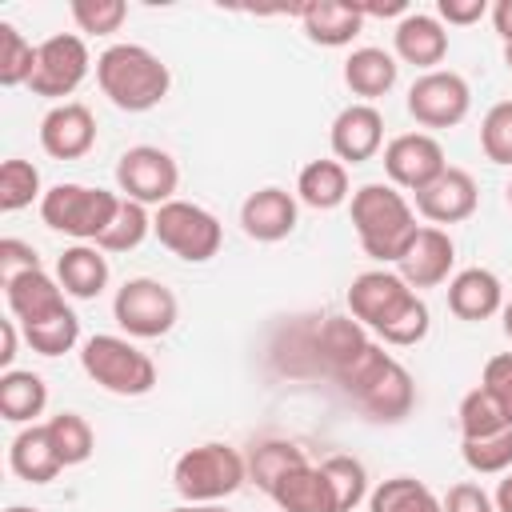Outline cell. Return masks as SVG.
<instances>
[{
  "label": "cell",
  "mask_w": 512,
  "mask_h": 512,
  "mask_svg": "<svg viewBox=\"0 0 512 512\" xmlns=\"http://www.w3.org/2000/svg\"><path fill=\"white\" fill-rule=\"evenodd\" d=\"M348 312L392 348H412L428 336V304L400 280V272L372 268L348 284Z\"/></svg>",
  "instance_id": "1"
},
{
  "label": "cell",
  "mask_w": 512,
  "mask_h": 512,
  "mask_svg": "<svg viewBox=\"0 0 512 512\" xmlns=\"http://www.w3.org/2000/svg\"><path fill=\"white\" fill-rule=\"evenodd\" d=\"M352 228L360 248L380 264H396L420 232L408 196L392 184H364L352 192Z\"/></svg>",
  "instance_id": "2"
},
{
  "label": "cell",
  "mask_w": 512,
  "mask_h": 512,
  "mask_svg": "<svg viewBox=\"0 0 512 512\" xmlns=\"http://www.w3.org/2000/svg\"><path fill=\"white\" fill-rule=\"evenodd\" d=\"M96 84L120 112H148L168 96L172 72L144 44H112L96 56Z\"/></svg>",
  "instance_id": "3"
},
{
  "label": "cell",
  "mask_w": 512,
  "mask_h": 512,
  "mask_svg": "<svg viewBox=\"0 0 512 512\" xmlns=\"http://www.w3.org/2000/svg\"><path fill=\"white\" fill-rule=\"evenodd\" d=\"M248 480V456H240L232 444L208 440L176 456L172 464V488L184 496V504H220Z\"/></svg>",
  "instance_id": "4"
},
{
  "label": "cell",
  "mask_w": 512,
  "mask_h": 512,
  "mask_svg": "<svg viewBox=\"0 0 512 512\" xmlns=\"http://www.w3.org/2000/svg\"><path fill=\"white\" fill-rule=\"evenodd\" d=\"M120 192H108V188H88V184H56L44 192L40 200V220L52 228V232H64L72 236L76 244H96L108 224L116 220V208H120Z\"/></svg>",
  "instance_id": "5"
},
{
  "label": "cell",
  "mask_w": 512,
  "mask_h": 512,
  "mask_svg": "<svg viewBox=\"0 0 512 512\" xmlns=\"http://www.w3.org/2000/svg\"><path fill=\"white\" fill-rule=\"evenodd\" d=\"M80 368L112 396H144L156 388V360L140 352L128 336L96 332L80 348Z\"/></svg>",
  "instance_id": "6"
},
{
  "label": "cell",
  "mask_w": 512,
  "mask_h": 512,
  "mask_svg": "<svg viewBox=\"0 0 512 512\" xmlns=\"http://www.w3.org/2000/svg\"><path fill=\"white\" fill-rule=\"evenodd\" d=\"M152 232H156V240L172 256H180L188 264L212 260L220 252V244H224L220 220L204 204H192V200H168V204H160L152 212Z\"/></svg>",
  "instance_id": "7"
},
{
  "label": "cell",
  "mask_w": 512,
  "mask_h": 512,
  "mask_svg": "<svg viewBox=\"0 0 512 512\" xmlns=\"http://www.w3.org/2000/svg\"><path fill=\"white\" fill-rule=\"evenodd\" d=\"M112 316L132 340H156V336L172 332L180 304H176V292L168 284H160L152 276H132L116 288Z\"/></svg>",
  "instance_id": "8"
},
{
  "label": "cell",
  "mask_w": 512,
  "mask_h": 512,
  "mask_svg": "<svg viewBox=\"0 0 512 512\" xmlns=\"http://www.w3.org/2000/svg\"><path fill=\"white\" fill-rule=\"evenodd\" d=\"M116 184H120V196H128L144 208H160V204L176 200L180 168L164 148L136 144L116 160Z\"/></svg>",
  "instance_id": "9"
},
{
  "label": "cell",
  "mask_w": 512,
  "mask_h": 512,
  "mask_svg": "<svg viewBox=\"0 0 512 512\" xmlns=\"http://www.w3.org/2000/svg\"><path fill=\"white\" fill-rule=\"evenodd\" d=\"M88 68H92L88 44L76 32H56L44 44H36V68H32L28 88L36 96H48V100L64 104V96H72L84 84Z\"/></svg>",
  "instance_id": "10"
},
{
  "label": "cell",
  "mask_w": 512,
  "mask_h": 512,
  "mask_svg": "<svg viewBox=\"0 0 512 512\" xmlns=\"http://www.w3.org/2000/svg\"><path fill=\"white\" fill-rule=\"evenodd\" d=\"M472 108V88L460 72L436 68L412 80L408 88V112L424 128H456Z\"/></svg>",
  "instance_id": "11"
},
{
  "label": "cell",
  "mask_w": 512,
  "mask_h": 512,
  "mask_svg": "<svg viewBox=\"0 0 512 512\" xmlns=\"http://www.w3.org/2000/svg\"><path fill=\"white\" fill-rule=\"evenodd\" d=\"M448 168L444 160V148L436 136L428 132H404V136H392L384 144V172L392 180V188H404V192H420L428 188L440 172Z\"/></svg>",
  "instance_id": "12"
},
{
  "label": "cell",
  "mask_w": 512,
  "mask_h": 512,
  "mask_svg": "<svg viewBox=\"0 0 512 512\" xmlns=\"http://www.w3.org/2000/svg\"><path fill=\"white\" fill-rule=\"evenodd\" d=\"M96 144V116L88 104L80 100H64V104H52L40 120V148L52 156V160H80L88 156Z\"/></svg>",
  "instance_id": "13"
},
{
  "label": "cell",
  "mask_w": 512,
  "mask_h": 512,
  "mask_svg": "<svg viewBox=\"0 0 512 512\" xmlns=\"http://www.w3.org/2000/svg\"><path fill=\"white\" fill-rule=\"evenodd\" d=\"M452 264H456V244H452V236H448L444 228L428 224V228H420V232L412 236L408 252L396 260V272H400V280L416 292V288H436V284H444L448 272H452Z\"/></svg>",
  "instance_id": "14"
},
{
  "label": "cell",
  "mask_w": 512,
  "mask_h": 512,
  "mask_svg": "<svg viewBox=\"0 0 512 512\" xmlns=\"http://www.w3.org/2000/svg\"><path fill=\"white\" fill-rule=\"evenodd\" d=\"M332 156L340 164H364L384 148V116L376 104H348L332 120Z\"/></svg>",
  "instance_id": "15"
},
{
  "label": "cell",
  "mask_w": 512,
  "mask_h": 512,
  "mask_svg": "<svg viewBox=\"0 0 512 512\" xmlns=\"http://www.w3.org/2000/svg\"><path fill=\"white\" fill-rule=\"evenodd\" d=\"M476 204H480V188H476L472 172L452 168V164L428 188L416 192V212L432 224H460L476 212Z\"/></svg>",
  "instance_id": "16"
},
{
  "label": "cell",
  "mask_w": 512,
  "mask_h": 512,
  "mask_svg": "<svg viewBox=\"0 0 512 512\" xmlns=\"http://www.w3.org/2000/svg\"><path fill=\"white\" fill-rule=\"evenodd\" d=\"M4 300H8V312L20 328H32V324H44L60 312H68L64 304V288L56 276H48L44 268L36 272H24L16 276L12 284H4Z\"/></svg>",
  "instance_id": "17"
},
{
  "label": "cell",
  "mask_w": 512,
  "mask_h": 512,
  "mask_svg": "<svg viewBox=\"0 0 512 512\" xmlns=\"http://www.w3.org/2000/svg\"><path fill=\"white\" fill-rule=\"evenodd\" d=\"M240 228H244V236L260 240V244H276V240L292 236V228H296V196L276 188V184L256 188L240 204Z\"/></svg>",
  "instance_id": "18"
},
{
  "label": "cell",
  "mask_w": 512,
  "mask_h": 512,
  "mask_svg": "<svg viewBox=\"0 0 512 512\" xmlns=\"http://www.w3.org/2000/svg\"><path fill=\"white\" fill-rule=\"evenodd\" d=\"M392 44H396V56L404 64H416L424 72H436V64L448 56V32L436 16L428 12H408L400 16L396 32H392Z\"/></svg>",
  "instance_id": "19"
},
{
  "label": "cell",
  "mask_w": 512,
  "mask_h": 512,
  "mask_svg": "<svg viewBox=\"0 0 512 512\" xmlns=\"http://www.w3.org/2000/svg\"><path fill=\"white\" fill-rule=\"evenodd\" d=\"M300 24H304V36L320 48H344L360 36L364 28V12L360 4H340V0H316V4H304L300 8Z\"/></svg>",
  "instance_id": "20"
},
{
  "label": "cell",
  "mask_w": 512,
  "mask_h": 512,
  "mask_svg": "<svg viewBox=\"0 0 512 512\" xmlns=\"http://www.w3.org/2000/svg\"><path fill=\"white\" fill-rule=\"evenodd\" d=\"M448 308L460 320H488L504 308V284L488 268H464L448 280Z\"/></svg>",
  "instance_id": "21"
},
{
  "label": "cell",
  "mask_w": 512,
  "mask_h": 512,
  "mask_svg": "<svg viewBox=\"0 0 512 512\" xmlns=\"http://www.w3.org/2000/svg\"><path fill=\"white\" fill-rule=\"evenodd\" d=\"M56 280L76 300H96L108 288V260L96 244H72L56 260Z\"/></svg>",
  "instance_id": "22"
},
{
  "label": "cell",
  "mask_w": 512,
  "mask_h": 512,
  "mask_svg": "<svg viewBox=\"0 0 512 512\" xmlns=\"http://www.w3.org/2000/svg\"><path fill=\"white\" fill-rule=\"evenodd\" d=\"M8 464H12V472H16L20 480H28V484H48V480H56L60 468H64L44 424H28V428L16 432V440H12V448H8Z\"/></svg>",
  "instance_id": "23"
},
{
  "label": "cell",
  "mask_w": 512,
  "mask_h": 512,
  "mask_svg": "<svg viewBox=\"0 0 512 512\" xmlns=\"http://www.w3.org/2000/svg\"><path fill=\"white\" fill-rule=\"evenodd\" d=\"M372 420H384V424H396V420H404L408 412H412V404H416V384H412V372L400 364V360H392L388 368H384V376L356 400Z\"/></svg>",
  "instance_id": "24"
},
{
  "label": "cell",
  "mask_w": 512,
  "mask_h": 512,
  "mask_svg": "<svg viewBox=\"0 0 512 512\" xmlns=\"http://www.w3.org/2000/svg\"><path fill=\"white\" fill-rule=\"evenodd\" d=\"M268 496L280 512H332V492H328L320 464H300L284 472Z\"/></svg>",
  "instance_id": "25"
},
{
  "label": "cell",
  "mask_w": 512,
  "mask_h": 512,
  "mask_svg": "<svg viewBox=\"0 0 512 512\" xmlns=\"http://www.w3.org/2000/svg\"><path fill=\"white\" fill-rule=\"evenodd\" d=\"M396 76H400V64H396V56L384 52V48H356V52L344 60V84L360 96V104H372L376 96L392 92Z\"/></svg>",
  "instance_id": "26"
},
{
  "label": "cell",
  "mask_w": 512,
  "mask_h": 512,
  "mask_svg": "<svg viewBox=\"0 0 512 512\" xmlns=\"http://www.w3.org/2000/svg\"><path fill=\"white\" fill-rule=\"evenodd\" d=\"M296 196L308 204V208H316V212H332V208H340L352 192H348V164H340V160H308L304 168H300V176H296Z\"/></svg>",
  "instance_id": "27"
},
{
  "label": "cell",
  "mask_w": 512,
  "mask_h": 512,
  "mask_svg": "<svg viewBox=\"0 0 512 512\" xmlns=\"http://www.w3.org/2000/svg\"><path fill=\"white\" fill-rule=\"evenodd\" d=\"M48 404V384L44 376L28 368H8L0 372V416L8 424H32Z\"/></svg>",
  "instance_id": "28"
},
{
  "label": "cell",
  "mask_w": 512,
  "mask_h": 512,
  "mask_svg": "<svg viewBox=\"0 0 512 512\" xmlns=\"http://www.w3.org/2000/svg\"><path fill=\"white\" fill-rule=\"evenodd\" d=\"M368 512H444V504L424 480L392 476L368 492Z\"/></svg>",
  "instance_id": "29"
},
{
  "label": "cell",
  "mask_w": 512,
  "mask_h": 512,
  "mask_svg": "<svg viewBox=\"0 0 512 512\" xmlns=\"http://www.w3.org/2000/svg\"><path fill=\"white\" fill-rule=\"evenodd\" d=\"M364 344H368V328L352 316H328L316 328V356L324 360L328 372H336L344 360H352Z\"/></svg>",
  "instance_id": "30"
},
{
  "label": "cell",
  "mask_w": 512,
  "mask_h": 512,
  "mask_svg": "<svg viewBox=\"0 0 512 512\" xmlns=\"http://www.w3.org/2000/svg\"><path fill=\"white\" fill-rule=\"evenodd\" d=\"M320 472H324L328 492H332V512H352L368 496V472L356 456L336 452V456L320 460Z\"/></svg>",
  "instance_id": "31"
},
{
  "label": "cell",
  "mask_w": 512,
  "mask_h": 512,
  "mask_svg": "<svg viewBox=\"0 0 512 512\" xmlns=\"http://www.w3.org/2000/svg\"><path fill=\"white\" fill-rule=\"evenodd\" d=\"M300 464H308V456H304L300 444H292V440H264V444H256L252 456H248V480H252L256 488L272 492V484H276L284 472L300 468Z\"/></svg>",
  "instance_id": "32"
},
{
  "label": "cell",
  "mask_w": 512,
  "mask_h": 512,
  "mask_svg": "<svg viewBox=\"0 0 512 512\" xmlns=\"http://www.w3.org/2000/svg\"><path fill=\"white\" fill-rule=\"evenodd\" d=\"M44 428H48L52 448H56V456H60L64 468L84 464V460L96 452V432H92V424H88L80 412H56Z\"/></svg>",
  "instance_id": "33"
},
{
  "label": "cell",
  "mask_w": 512,
  "mask_h": 512,
  "mask_svg": "<svg viewBox=\"0 0 512 512\" xmlns=\"http://www.w3.org/2000/svg\"><path fill=\"white\" fill-rule=\"evenodd\" d=\"M456 416H460V436H464V440H480V436H492V432L512 428L508 416H504V408L496 404V396H492L484 384H476L472 392H464Z\"/></svg>",
  "instance_id": "34"
},
{
  "label": "cell",
  "mask_w": 512,
  "mask_h": 512,
  "mask_svg": "<svg viewBox=\"0 0 512 512\" xmlns=\"http://www.w3.org/2000/svg\"><path fill=\"white\" fill-rule=\"evenodd\" d=\"M32 68H36V44L16 24L0 20V84L4 88L28 84L32 80Z\"/></svg>",
  "instance_id": "35"
},
{
  "label": "cell",
  "mask_w": 512,
  "mask_h": 512,
  "mask_svg": "<svg viewBox=\"0 0 512 512\" xmlns=\"http://www.w3.org/2000/svg\"><path fill=\"white\" fill-rule=\"evenodd\" d=\"M32 200H44L40 192V168L32 160H4L0 164V212H20Z\"/></svg>",
  "instance_id": "36"
},
{
  "label": "cell",
  "mask_w": 512,
  "mask_h": 512,
  "mask_svg": "<svg viewBox=\"0 0 512 512\" xmlns=\"http://www.w3.org/2000/svg\"><path fill=\"white\" fill-rule=\"evenodd\" d=\"M148 232H152V216H148V208L124 196L120 208H116V220H112L108 232L96 240V248H100V252H132Z\"/></svg>",
  "instance_id": "37"
},
{
  "label": "cell",
  "mask_w": 512,
  "mask_h": 512,
  "mask_svg": "<svg viewBox=\"0 0 512 512\" xmlns=\"http://www.w3.org/2000/svg\"><path fill=\"white\" fill-rule=\"evenodd\" d=\"M460 456L480 476H504L512 468V428L480 436V440H460Z\"/></svg>",
  "instance_id": "38"
},
{
  "label": "cell",
  "mask_w": 512,
  "mask_h": 512,
  "mask_svg": "<svg viewBox=\"0 0 512 512\" xmlns=\"http://www.w3.org/2000/svg\"><path fill=\"white\" fill-rule=\"evenodd\" d=\"M24 340H28L32 352H40V356H64V352H72L76 340H80V316L68 308V312H60V316L44 320V324L24 328Z\"/></svg>",
  "instance_id": "39"
},
{
  "label": "cell",
  "mask_w": 512,
  "mask_h": 512,
  "mask_svg": "<svg viewBox=\"0 0 512 512\" xmlns=\"http://www.w3.org/2000/svg\"><path fill=\"white\" fill-rule=\"evenodd\" d=\"M480 148L492 164L512 168V100H500L480 120Z\"/></svg>",
  "instance_id": "40"
},
{
  "label": "cell",
  "mask_w": 512,
  "mask_h": 512,
  "mask_svg": "<svg viewBox=\"0 0 512 512\" xmlns=\"http://www.w3.org/2000/svg\"><path fill=\"white\" fill-rule=\"evenodd\" d=\"M68 12L76 20V28L88 32V36H112L128 20V4L124 0H72Z\"/></svg>",
  "instance_id": "41"
},
{
  "label": "cell",
  "mask_w": 512,
  "mask_h": 512,
  "mask_svg": "<svg viewBox=\"0 0 512 512\" xmlns=\"http://www.w3.org/2000/svg\"><path fill=\"white\" fill-rule=\"evenodd\" d=\"M36 268H40V256H36L32 244H24L16 236H4L0 240V284H12L16 276L36 272Z\"/></svg>",
  "instance_id": "42"
},
{
  "label": "cell",
  "mask_w": 512,
  "mask_h": 512,
  "mask_svg": "<svg viewBox=\"0 0 512 512\" xmlns=\"http://www.w3.org/2000/svg\"><path fill=\"white\" fill-rule=\"evenodd\" d=\"M480 384L496 396V404L504 408V416H508V424H512V352H496V356L484 364Z\"/></svg>",
  "instance_id": "43"
},
{
  "label": "cell",
  "mask_w": 512,
  "mask_h": 512,
  "mask_svg": "<svg viewBox=\"0 0 512 512\" xmlns=\"http://www.w3.org/2000/svg\"><path fill=\"white\" fill-rule=\"evenodd\" d=\"M440 504H444V512H496V500L480 484H472V480L452 484Z\"/></svg>",
  "instance_id": "44"
},
{
  "label": "cell",
  "mask_w": 512,
  "mask_h": 512,
  "mask_svg": "<svg viewBox=\"0 0 512 512\" xmlns=\"http://www.w3.org/2000/svg\"><path fill=\"white\" fill-rule=\"evenodd\" d=\"M484 12H488V0H440L436 4V20L440 24H476V20H484Z\"/></svg>",
  "instance_id": "45"
},
{
  "label": "cell",
  "mask_w": 512,
  "mask_h": 512,
  "mask_svg": "<svg viewBox=\"0 0 512 512\" xmlns=\"http://www.w3.org/2000/svg\"><path fill=\"white\" fill-rule=\"evenodd\" d=\"M16 360V320H0V368L8 372Z\"/></svg>",
  "instance_id": "46"
},
{
  "label": "cell",
  "mask_w": 512,
  "mask_h": 512,
  "mask_svg": "<svg viewBox=\"0 0 512 512\" xmlns=\"http://www.w3.org/2000/svg\"><path fill=\"white\" fill-rule=\"evenodd\" d=\"M492 28L504 44H512V0H496L492 4Z\"/></svg>",
  "instance_id": "47"
},
{
  "label": "cell",
  "mask_w": 512,
  "mask_h": 512,
  "mask_svg": "<svg viewBox=\"0 0 512 512\" xmlns=\"http://www.w3.org/2000/svg\"><path fill=\"white\" fill-rule=\"evenodd\" d=\"M496 512H512V472H504V480L496 484Z\"/></svg>",
  "instance_id": "48"
},
{
  "label": "cell",
  "mask_w": 512,
  "mask_h": 512,
  "mask_svg": "<svg viewBox=\"0 0 512 512\" xmlns=\"http://www.w3.org/2000/svg\"><path fill=\"white\" fill-rule=\"evenodd\" d=\"M168 512H228V508L224 504H176Z\"/></svg>",
  "instance_id": "49"
},
{
  "label": "cell",
  "mask_w": 512,
  "mask_h": 512,
  "mask_svg": "<svg viewBox=\"0 0 512 512\" xmlns=\"http://www.w3.org/2000/svg\"><path fill=\"white\" fill-rule=\"evenodd\" d=\"M500 316H504V320H500V324H504V336L512 340V300H508V304L500 308Z\"/></svg>",
  "instance_id": "50"
},
{
  "label": "cell",
  "mask_w": 512,
  "mask_h": 512,
  "mask_svg": "<svg viewBox=\"0 0 512 512\" xmlns=\"http://www.w3.org/2000/svg\"><path fill=\"white\" fill-rule=\"evenodd\" d=\"M4 512H40V508H28V504H8Z\"/></svg>",
  "instance_id": "51"
},
{
  "label": "cell",
  "mask_w": 512,
  "mask_h": 512,
  "mask_svg": "<svg viewBox=\"0 0 512 512\" xmlns=\"http://www.w3.org/2000/svg\"><path fill=\"white\" fill-rule=\"evenodd\" d=\"M504 64H508V72H512V44H504Z\"/></svg>",
  "instance_id": "52"
},
{
  "label": "cell",
  "mask_w": 512,
  "mask_h": 512,
  "mask_svg": "<svg viewBox=\"0 0 512 512\" xmlns=\"http://www.w3.org/2000/svg\"><path fill=\"white\" fill-rule=\"evenodd\" d=\"M504 196H508V208H512V180H508V188H504Z\"/></svg>",
  "instance_id": "53"
}]
</instances>
